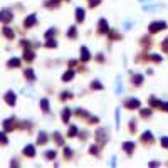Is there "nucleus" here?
I'll return each instance as SVG.
<instances>
[{"instance_id":"f257e3e1","label":"nucleus","mask_w":168,"mask_h":168,"mask_svg":"<svg viewBox=\"0 0 168 168\" xmlns=\"http://www.w3.org/2000/svg\"><path fill=\"white\" fill-rule=\"evenodd\" d=\"M124 106L129 108V109H136V108H140V101L134 99V98H129V99L124 101Z\"/></svg>"},{"instance_id":"f03ea898","label":"nucleus","mask_w":168,"mask_h":168,"mask_svg":"<svg viewBox=\"0 0 168 168\" xmlns=\"http://www.w3.org/2000/svg\"><path fill=\"white\" fill-rule=\"evenodd\" d=\"M167 24L165 22H153V24H150V32H158L161 29H165Z\"/></svg>"},{"instance_id":"7ed1b4c3","label":"nucleus","mask_w":168,"mask_h":168,"mask_svg":"<svg viewBox=\"0 0 168 168\" xmlns=\"http://www.w3.org/2000/svg\"><path fill=\"white\" fill-rule=\"evenodd\" d=\"M10 19H12V13H10V12H7V10H5V12L0 13V20H4V22H8Z\"/></svg>"},{"instance_id":"20e7f679","label":"nucleus","mask_w":168,"mask_h":168,"mask_svg":"<svg viewBox=\"0 0 168 168\" xmlns=\"http://www.w3.org/2000/svg\"><path fill=\"white\" fill-rule=\"evenodd\" d=\"M5 101L8 103V104H13V103H15V94L8 91V93H7V96H5Z\"/></svg>"},{"instance_id":"39448f33","label":"nucleus","mask_w":168,"mask_h":168,"mask_svg":"<svg viewBox=\"0 0 168 168\" xmlns=\"http://www.w3.org/2000/svg\"><path fill=\"white\" fill-rule=\"evenodd\" d=\"M81 59H82V60L89 59V51H87L86 47H81Z\"/></svg>"},{"instance_id":"423d86ee","label":"nucleus","mask_w":168,"mask_h":168,"mask_svg":"<svg viewBox=\"0 0 168 168\" xmlns=\"http://www.w3.org/2000/svg\"><path fill=\"white\" fill-rule=\"evenodd\" d=\"M24 155H27V156H34V155H35V150H34V146H25V150H24Z\"/></svg>"},{"instance_id":"0eeeda50","label":"nucleus","mask_w":168,"mask_h":168,"mask_svg":"<svg viewBox=\"0 0 168 168\" xmlns=\"http://www.w3.org/2000/svg\"><path fill=\"white\" fill-rule=\"evenodd\" d=\"M76 13H77V15H76V17H77V22H82V20H84V10H82V8H77V10H76Z\"/></svg>"},{"instance_id":"6e6552de","label":"nucleus","mask_w":168,"mask_h":168,"mask_svg":"<svg viewBox=\"0 0 168 168\" xmlns=\"http://www.w3.org/2000/svg\"><path fill=\"white\" fill-rule=\"evenodd\" d=\"M35 24V15H30V17H27L25 19V27H30Z\"/></svg>"},{"instance_id":"1a4fd4ad","label":"nucleus","mask_w":168,"mask_h":168,"mask_svg":"<svg viewBox=\"0 0 168 168\" xmlns=\"http://www.w3.org/2000/svg\"><path fill=\"white\" fill-rule=\"evenodd\" d=\"M72 77H74V72H72V71H67V72L62 76V79L66 81V82H69V81L72 79Z\"/></svg>"},{"instance_id":"9d476101","label":"nucleus","mask_w":168,"mask_h":168,"mask_svg":"<svg viewBox=\"0 0 168 168\" xmlns=\"http://www.w3.org/2000/svg\"><path fill=\"white\" fill-rule=\"evenodd\" d=\"M99 30H101V32H106V29H108V24H106V20H104V19H101L99 20Z\"/></svg>"},{"instance_id":"9b49d317","label":"nucleus","mask_w":168,"mask_h":168,"mask_svg":"<svg viewBox=\"0 0 168 168\" xmlns=\"http://www.w3.org/2000/svg\"><path fill=\"white\" fill-rule=\"evenodd\" d=\"M69 114H71V109H69V108H66V109H64V113H62V119H64V123H67Z\"/></svg>"},{"instance_id":"f8f14e48","label":"nucleus","mask_w":168,"mask_h":168,"mask_svg":"<svg viewBox=\"0 0 168 168\" xmlns=\"http://www.w3.org/2000/svg\"><path fill=\"white\" fill-rule=\"evenodd\" d=\"M123 148L126 150L128 153H131V151H133V148H134V145H133V143H124V145H123Z\"/></svg>"},{"instance_id":"ddd939ff","label":"nucleus","mask_w":168,"mask_h":168,"mask_svg":"<svg viewBox=\"0 0 168 168\" xmlns=\"http://www.w3.org/2000/svg\"><path fill=\"white\" fill-rule=\"evenodd\" d=\"M19 64H20L19 59H10V60H8V67H17Z\"/></svg>"},{"instance_id":"4468645a","label":"nucleus","mask_w":168,"mask_h":168,"mask_svg":"<svg viewBox=\"0 0 168 168\" xmlns=\"http://www.w3.org/2000/svg\"><path fill=\"white\" fill-rule=\"evenodd\" d=\"M4 34H5L8 39H12V37H13V32L10 30V29H8V27H5V29H4Z\"/></svg>"},{"instance_id":"2eb2a0df","label":"nucleus","mask_w":168,"mask_h":168,"mask_svg":"<svg viewBox=\"0 0 168 168\" xmlns=\"http://www.w3.org/2000/svg\"><path fill=\"white\" fill-rule=\"evenodd\" d=\"M143 140H145V141H150V140H151V141H153V134L150 133V131H146V133L143 134Z\"/></svg>"},{"instance_id":"dca6fc26","label":"nucleus","mask_w":168,"mask_h":168,"mask_svg":"<svg viewBox=\"0 0 168 168\" xmlns=\"http://www.w3.org/2000/svg\"><path fill=\"white\" fill-rule=\"evenodd\" d=\"M40 104H42V109H44V111H49V103H47V99H42Z\"/></svg>"},{"instance_id":"f3484780","label":"nucleus","mask_w":168,"mask_h":168,"mask_svg":"<svg viewBox=\"0 0 168 168\" xmlns=\"http://www.w3.org/2000/svg\"><path fill=\"white\" fill-rule=\"evenodd\" d=\"M133 82H134V84H141V81H143V76H134V77H133Z\"/></svg>"},{"instance_id":"a211bd4d","label":"nucleus","mask_w":168,"mask_h":168,"mask_svg":"<svg viewBox=\"0 0 168 168\" xmlns=\"http://www.w3.org/2000/svg\"><path fill=\"white\" fill-rule=\"evenodd\" d=\"M76 131H77L76 126H71V128H69V136H76Z\"/></svg>"},{"instance_id":"6ab92c4d","label":"nucleus","mask_w":168,"mask_h":168,"mask_svg":"<svg viewBox=\"0 0 168 168\" xmlns=\"http://www.w3.org/2000/svg\"><path fill=\"white\" fill-rule=\"evenodd\" d=\"M46 140H47L46 133H40V136H39V143H46Z\"/></svg>"},{"instance_id":"aec40b11","label":"nucleus","mask_w":168,"mask_h":168,"mask_svg":"<svg viewBox=\"0 0 168 168\" xmlns=\"http://www.w3.org/2000/svg\"><path fill=\"white\" fill-rule=\"evenodd\" d=\"M67 35H69V37H74V35H76V29L71 27V29H69V32H67Z\"/></svg>"},{"instance_id":"412c9836","label":"nucleus","mask_w":168,"mask_h":168,"mask_svg":"<svg viewBox=\"0 0 168 168\" xmlns=\"http://www.w3.org/2000/svg\"><path fill=\"white\" fill-rule=\"evenodd\" d=\"M46 156H47V158H54V156H56V151H47Z\"/></svg>"},{"instance_id":"4be33fe9","label":"nucleus","mask_w":168,"mask_h":168,"mask_svg":"<svg viewBox=\"0 0 168 168\" xmlns=\"http://www.w3.org/2000/svg\"><path fill=\"white\" fill-rule=\"evenodd\" d=\"M161 145H163V146H168V138L163 136V138H161Z\"/></svg>"},{"instance_id":"5701e85b","label":"nucleus","mask_w":168,"mask_h":168,"mask_svg":"<svg viewBox=\"0 0 168 168\" xmlns=\"http://www.w3.org/2000/svg\"><path fill=\"white\" fill-rule=\"evenodd\" d=\"M25 76H27V77H30V79H32V77H34V72L30 71V69H29V71H25Z\"/></svg>"},{"instance_id":"b1692460","label":"nucleus","mask_w":168,"mask_h":168,"mask_svg":"<svg viewBox=\"0 0 168 168\" xmlns=\"http://www.w3.org/2000/svg\"><path fill=\"white\" fill-rule=\"evenodd\" d=\"M101 87L103 86H101L99 82H93V89H101Z\"/></svg>"},{"instance_id":"393cba45","label":"nucleus","mask_w":168,"mask_h":168,"mask_svg":"<svg viewBox=\"0 0 168 168\" xmlns=\"http://www.w3.org/2000/svg\"><path fill=\"white\" fill-rule=\"evenodd\" d=\"M0 143H7V138L4 136V133H0Z\"/></svg>"},{"instance_id":"a878e982","label":"nucleus","mask_w":168,"mask_h":168,"mask_svg":"<svg viewBox=\"0 0 168 168\" xmlns=\"http://www.w3.org/2000/svg\"><path fill=\"white\" fill-rule=\"evenodd\" d=\"M25 59H34V56H32V52H25Z\"/></svg>"},{"instance_id":"bb28decb","label":"nucleus","mask_w":168,"mask_h":168,"mask_svg":"<svg viewBox=\"0 0 168 168\" xmlns=\"http://www.w3.org/2000/svg\"><path fill=\"white\" fill-rule=\"evenodd\" d=\"M151 59H153V60H156V62H160V60H161V57H160V56H151Z\"/></svg>"},{"instance_id":"cd10ccee","label":"nucleus","mask_w":168,"mask_h":168,"mask_svg":"<svg viewBox=\"0 0 168 168\" xmlns=\"http://www.w3.org/2000/svg\"><path fill=\"white\" fill-rule=\"evenodd\" d=\"M96 4H99V0H91V7H94Z\"/></svg>"},{"instance_id":"c85d7f7f","label":"nucleus","mask_w":168,"mask_h":168,"mask_svg":"<svg viewBox=\"0 0 168 168\" xmlns=\"http://www.w3.org/2000/svg\"><path fill=\"white\" fill-rule=\"evenodd\" d=\"M141 114H143V116H148V114H150V111H148V109H145V111H141Z\"/></svg>"},{"instance_id":"c756f323","label":"nucleus","mask_w":168,"mask_h":168,"mask_svg":"<svg viewBox=\"0 0 168 168\" xmlns=\"http://www.w3.org/2000/svg\"><path fill=\"white\" fill-rule=\"evenodd\" d=\"M161 109H167V111H168V103H165V104H161Z\"/></svg>"},{"instance_id":"7c9ffc66","label":"nucleus","mask_w":168,"mask_h":168,"mask_svg":"<svg viewBox=\"0 0 168 168\" xmlns=\"http://www.w3.org/2000/svg\"><path fill=\"white\" fill-rule=\"evenodd\" d=\"M140 2H148V0H140ZM151 2H153V0H151Z\"/></svg>"}]
</instances>
